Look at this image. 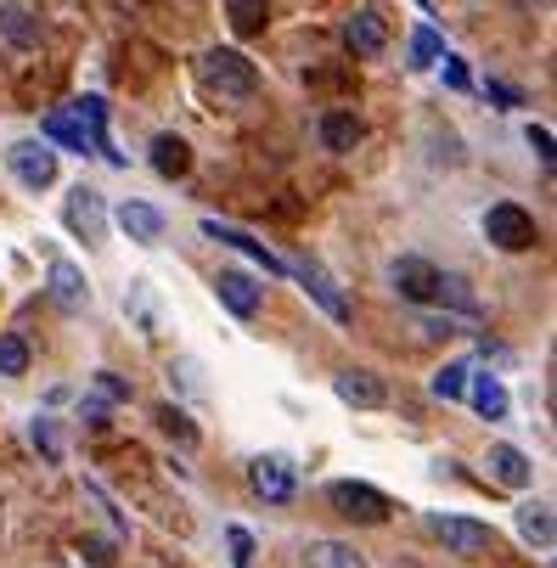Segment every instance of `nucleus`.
<instances>
[{"label":"nucleus","mask_w":557,"mask_h":568,"mask_svg":"<svg viewBox=\"0 0 557 568\" xmlns=\"http://www.w3.org/2000/svg\"><path fill=\"white\" fill-rule=\"evenodd\" d=\"M40 141H57V146H68V152H91V141H85V130H79V119H73L68 108H57V113L45 119V130H40Z\"/></svg>","instance_id":"24"},{"label":"nucleus","mask_w":557,"mask_h":568,"mask_svg":"<svg viewBox=\"0 0 557 568\" xmlns=\"http://www.w3.org/2000/svg\"><path fill=\"white\" fill-rule=\"evenodd\" d=\"M203 236H214V242H225V248H236V254H249L254 265H265V276H287V260H276L260 236H249V231H236V225H225V220H203Z\"/></svg>","instance_id":"12"},{"label":"nucleus","mask_w":557,"mask_h":568,"mask_svg":"<svg viewBox=\"0 0 557 568\" xmlns=\"http://www.w3.org/2000/svg\"><path fill=\"white\" fill-rule=\"evenodd\" d=\"M513 524H518L524 546H535V551H551V540H557L551 501H540V496H524V501H518V513H513Z\"/></svg>","instance_id":"15"},{"label":"nucleus","mask_w":557,"mask_h":568,"mask_svg":"<svg viewBox=\"0 0 557 568\" xmlns=\"http://www.w3.org/2000/svg\"><path fill=\"white\" fill-rule=\"evenodd\" d=\"M29 372V344L23 333H0V377H23Z\"/></svg>","instance_id":"28"},{"label":"nucleus","mask_w":557,"mask_h":568,"mask_svg":"<svg viewBox=\"0 0 557 568\" xmlns=\"http://www.w3.org/2000/svg\"><path fill=\"white\" fill-rule=\"evenodd\" d=\"M146 152H152V170L164 175V181H181V175L192 170V146H186L181 135H170V130H164V135H152Z\"/></svg>","instance_id":"19"},{"label":"nucleus","mask_w":557,"mask_h":568,"mask_svg":"<svg viewBox=\"0 0 557 568\" xmlns=\"http://www.w3.org/2000/svg\"><path fill=\"white\" fill-rule=\"evenodd\" d=\"M68 231L85 236V242H102L108 236V197L97 186H73L68 192Z\"/></svg>","instance_id":"10"},{"label":"nucleus","mask_w":557,"mask_h":568,"mask_svg":"<svg viewBox=\"0 0 557 568\" xmlns=\"http://www.w3.org/2000/svg\"><path fill=\"white\" fill-rule=\"evenodd\" d=\"M333 394H338L344 405H355V412H383V405H388L383 377H377V372H361V366L338 372V377H333Z\"/></svg>","instance_id":"13"},{"label":"nucleus","mask_w":557,"mask_h":568,"mask_svg":"<svg viewBox=\"0 0 557 568\" xmlns=\"http://www.w3.org/2000/svg\"><path fill=\"white\" fill-rule=\"evenodd\" d=\"M214 298H220L236 321H254L260 304H265V287H260L249 271H220V276H214Z\"/></svg>","instance_id":"11"},{"label":"nucleus","mask_w":557,"mask_h":568,"mask_svg":"<svg viewBox=\"0 0 557 568\" xmlns=\"http://www.w3.org/2000/svg\"><path fill=\"white\" fill-rule=\"evenodd\" d=\"M428 529L450 546V551H462V557H473V551H490L496 546V529L490 524H479V518H456V513H428Z\"/></svg>","instance_id":"7"},{"label":"nucleus","mask_w":557,"mask_h":568,"mask_svg":"<svg viewBox=\"0 0 557 568\" xmlns=\"http://www.w3.org/2000/svg\"><path fill=\"white\" fill-rule=\"evenodd\" d=\"M79 557H85L91 568H108V562H113V540H97V535L79 540Z\"/></svg>","instance_id":"33"},{"label":"nucleus","mask_w":557,"mask_h":568,"mask_svg":"<svg viewBox=\"0 0 557 568\" xmlns=\"http://www.w3.org/2000/svg\"><path fill=\"white\" fill-rule=\"evenodd\" d=\"M249 484H254L260 501H276V507H282V501L298 496V467L271 450V456H254V462H249Z\"/></svg>","instance_id":"6"},{"label":"nucleus","mask_w":557,"mask_h":568,"mask_svg":"<svg viewBox=\"0 0 557 568\" xmlns=\"http://www.w3.org/2000/svg\"><path fill=\"white\" fill-rule=\"evenodd\" d=\"M304 568H366V557L350 540H310L304 546Z\"/></svg>","instance_id":"22"},{"label":"nucleus","mask_w":557,"mask_h":568,"mask_svg":"<svg viewBox=\"0 0 557 568\" xmlns=\"http://www.w3.org/2000/svg\"><path fill=\"white\" fill-rule=\"evenodd\" d=\"M344 45H350L355 57H377V51L388 45V29H383V18H377V12H355V18L344 23Z\"/></svg>","instance_id":"20"},{"label":"nucleus","mask_w":557,"mask_h":568,"mask_svg":"<svg viewBox=\"0 0 557 568\" xmlns=\"http://www.w3.org/2000/svg\"><path fill=\"white\" fill-rule=\"evenodd\" d=\"M388 287L401 293L406 304H434V293H439V265L406 254V260H394V265H388Z\"/></svg>","instance_id":"8"},{"label":"nucleus","mask_w":557,"mask_h":568,"mask_svg":"<svg viewBox=\"0 0 557 568\" xmlns=\"http://www.w3.org/2000/svg\"><path fill=\"white\" fill-rule=\"evenodd\" d=\"M467 377H473L467 361H445V366L428 377V394H434V399H462V394H467Z\"/></svg>","instance_id":"26"},{"label":"nucleus","mask_w":557,"mask_h":568,"mask_svg":"<svg viewBox=\"0 0 557 568\" xmlns=\"http://www.w3.org/2000/svg\"><path fill=\"white\" fill-rule=\"evenodd\" d=\"M108 214L119 220V231H124L130 242H141V248H152V242H164V231H170L164 209H158V203H146V197H119Z\"/></svg>","instance_id":"5"},{"label":"nucleus","mask_w":557,"mask_h":568,"mask_svg":"<svg viewBox=\"0 0 557 568\" xmlns=\"http://www.w3.org/2000/svg\"><path fill=\"white\" fill-rule=\"evenodd\" d=\"M327 501H333L338 518H355V524H383V518L394 513L377 484H361V478H338V484H327Z\"/></svg>","instance_id":"4"},{"label":"nucleus","mask_w":557,"mask_h":568,"mask_svg":"<svg viewBox=\"0 0 557 568\" xmlns=\"http://www.w3.org/2000/svg\"><path fill=\"white\" fill-rule=\"evenodd\" d=\"M434 304H456L462 315H479V298L467 293V282H462V276H439V293H434Z\"/></svg>","instance_id":"30"},{"label":"nucleus","mask_w":557,"mask_h":568,"mask_svg":"<svg viewBox=\"0 0 557 568\" xmlns=\"http://www.w3.org/2000/svg\"><path fill=\"white\" fill-rule=\"evenodd\" d=\"M97 388H102V399H130V383L113 372H97Z\"/></svg>","instance_id":"36"},{"label":"nucleus","mask_w":557,"mask_h":568,"mask_svg":"<svg viewBox=\"0 0 557 568\" xmlns=\"http://www.w3.org/2000/svg\"><path fill=\"white\" fill-rule=\"evenodd\" d=\"M198 73H203V85H209L220 102H249V97L260 91V68H254L243 51H231V45H214V51H203Z\"/></svg>","instance_id":"1"},{"label":"nucleus","mask_w":557,"mask_h":568,"mask_svg":"<svg viewBox=\"0 0 557 568\" xmlns=\"http://www.w3.org/2000/svg\"><path fill=\"white\" fill-rule=\"evenodd\" d=\"M462 399H467V405H473V412H479L485 423H507V412H513V399H507V383H502V377H490V372H485V377L473 372V377H467V394H462Z\"/></svg>","instance_id":"16"},{"label":"nucleus","mask_w":557,"mask_h":568,"mask_svg":"<svg viewBox=\"0 0 557 568\" xmlns=\"http://www.w3.org/2000/svg\"><path fill=\"white\" fill-rule=\"evenodd\" d=\"M45 287H51V298L62 310H85L91 304V282H85V271H79L73 260H51L45 265Z\"/></svg>","instance_id":"14"},{"label":"nucleus","mask_w":557,"mask_h":568,"mask_svg":"<svg viewBox=\"0 0 557 568\" xmlns=\"http://www.w3.org/2000/svg\"><path fill=\"white\" fill-rule=\"evenodd\" d=\"M485 91H490V102H502V108H518V102H524V97H518L513 85H502V79H490Z\"/></svg>","instance_id":"37"},{"label":"nucleus","mask_w":557,"mask_h":568,"mask_svg":"<svg viewBox=\"0 0 557 568\" xmlns=\"http://www.w3.org/2000/svg\"><path fill=\"white\" fill-rule=\"evenodd\" d=\"M158 428H164L175 445H186V450L198 445V428H192V417L181 412V405H158Z\"/></svg>","instance_id":"27"},{"label":"nucleus","mask_w":557,"mask_h":568,"mask_svg":"<svg viewBox=\"0 0 557 568\" xmlns=\"http://www.w3.org/2000/svg\"><path fill=\"white\" fill-rule=\"evenodd\" d=\"M485 236H490V248H502V254H529L540 242V225L518 203H490L485 209Z\"/></svg>","instance_id":"2"},{"label":"nucleus","mask_w":557,"mask_h":568,"mask_svg":"<svg viewBox=\"0 0 557 568\" xmlns=\"http://www.w3.org/2000/svg\"><path fill=\"white\" fill-rule=\"evenodd\" d=\"M29 439H34V450H40L45 462H62V439H57V428H51V417H34V428H29Z\"/></svg>","instance_id":"31"},{"label":"nucleus","mask_w":557,"mask_h":568,"mask_svg":"<svg viewBox=\"0 0 557 568\" xmlns=\"http://www.w3.org/2000/svg\"><path fill=\"white\" fill-rule=\"evenodd\" d=\"M225 540H231V551H236V557H231L236 568H249V562H254V540H249V529H225Z\"/></svg>","instance_id":"34"},{"label":"nucleus","mask_w":557,"mask_h":568,"mask_svg":"<svg viewBox=\"0 0 557 568\" xmlns=\"http://www.w3.org/2000/svg\"><path fill=\"white\" fill-rule=\"evenodd\" d=\"M0 40L18 45V51H34L40 45V18L23 7V0H0Z\"/></svg>","instance_id":"18"},{"label":"nucleus","mask_w":557,"mask_h":568,"mask_svg":"<svg viewBox=\"0 0 557 568\" xmlns=\"http://www.w3.org/2000/svg\"><path fill=\"white\" fill-rule=\"evenodd\" d=\"M361 119L350 113V108H333V113H322V146L327 152H355L361 146Z\"/></svg>","instance_id":"21"},{"label":"nucleus","mask_w":557,"mask_h":568,"mask_svg":"<svg viewBox=\"0 0 557 568\" xmlns=\"http://www.w3.org/2000/svg\"><path fill=\"white\" fill-rule=\"evenodd\" d=\"M7 170L18 175L23 192H51V186H57V152H51V141L23 135V141L7 146Z\"/></svg>","instance_id":"3"},{"label":"nucleus","mask_w":557,"mask_h":568,"mask_svg":"<svg viewBox=\"0 0 557 568\" xmlns=\"http://www.w3.org/2000/svg\"><path fill=\"white\" fill-rule=\"evenodd\" d=\"M485 467H490L496 484H507V490H529V484H535V462L518 445H490L485 450Z\"/></svg>","instance_id":"17"},{"label":"nucleus","mask_w":557,"mask_h":568,"mask_svg":"<svg viewBox=\"0 0 557 568\" xmlns=\"http://www.w3.org/2000/svg\"><path fill=\"white\" fill-rule=\"evenodd\" d=\"M68 113L79 119V130H85L91 152H102L113 170H124V152H119V146H113V135H108V102H102V97H73V102H68Z\"/></svg>","instance_id":"9"},{"label":"nucleus","mask_w":557,"mask_h":568,"mask_svg":"<svg viewBox=\"0 0 557 568\" xmlns=\"http://www.w3.org/2000/svg\"><path fill=\"white\" fill-rule=\"evenodd\" d=\"M298 282L310 287V298L322 304V310H327L333 321H350V304H344V293L333 287V276H327V271H315V265H298Z\"/></svg>","instance_id":"23"},{"label":"nucleus","mask_w":557,"mask_h":568,"mask_svg":"<svg viewBox=\"0 0 557 568\" xmlns=\"http://www.w3.org/2000/svg\"><path fill=\"white\" fill-rule=\"evenodd\" d=\"M524 141L540 152V164H551V130H546V124H529V130H524Z\"/></svg>","instance_id":"35"},{"label":"nucleus","mask_w":557,"mask_h":568,"mask_svg":"<svg viewBox=\"0 0 557 568\" xmlns=\"http://www.w3.org/2000/svg\"><path fill=\"white\" fill-rule=\"evenodd\" d=\"M225 18H231V29L236 34H265V23H271V7L265 0H225Z\"/></svg>","instance_id":"25"},{"label":"nucleus","mask_w":557,"mask_h":568,"mask_svg":"<svg viewBox=\"0 0 557 568\" xmlns=\"http://www.w3.org/2000/svg\"><path fill=\"white\" fill-rule=\"evenodd\" d=\"M439 73H445V85H450V91H467V85H473V73H467V62H462V57H450V51L439 57Z\"/></svg>","instance_id":"32"},{"label":"nucleus","mask_w":557,"mask_h":568,"mask_svg":"<svg viewBox=\"0 0 557 568\" xmlns=\"http://www.w3.org/2000/svg\"><path fill=\"white\" fill-rule=\"evenodd\" d=\"M439 57H445V40H439L428 23H417V29H412V68H434Z\"/></svg>","instance_id":"29"}]
</instances>
